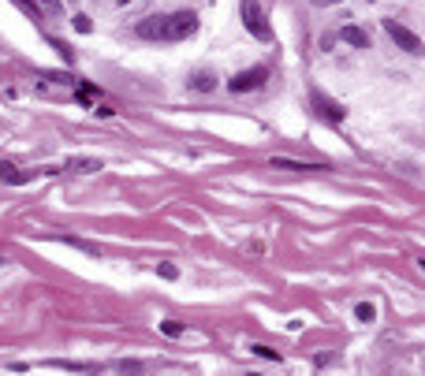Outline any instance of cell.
Masks as SVG:
<instances>
[{"mask_svg":"<svg viewBox=\"0 0 425 376\" xmlns=\"http://www.w3.org/2000/svg\"><path fill=\"white\" fill-rule=\"evenodd\" d=\"M239 15H243V26L254 34L257 41H273V26H269V19H265V12H261L257 0H239Z\"/></svg>","mask_w":425,"mask_h":376,"instance_id":"1","label":"cell"},{"mask_svg":"<svg viewBox=\"0 0 425 376\" xmlns=\"http://www.w3.org/2000/svg\"><path fill=\"white\" fill-rule=\"evenodd\" d=\"M384 34H388V38H392L395 45H399L403 52H411V56H425V41L411 30V26L395 23V19H384Z\"/></svg>","mask_w":425,"mask_h":376,"instance_id":"2","label":"cell"},{"mask_svg":"<svg viewBox=\"0 0 425 376\" xmlns=\"http://www.w3.org/2000/svg\"><path fill=\"white\" fill-rule=\"evenodd\" d=\"M198 34V15L194 12H175L168 15V34H164V41H187Z\"/></svg>","mask_w":425,"mask_h":376,"instance_id":"3","label":"cell"},{"mask_svg":"<svg viewBox=\"0 0 425 376\" xmlns=\"http://www.w3.org/2000/svg\"><path fill=\"white\" fill-rule=\"evenodd\" d=\"M261 82H269V67H246V71H239V75L228 82V90L232 94H254V90H261Z\"/></svg>","mask_w":425,"mask_h":376,"instance_id":"4","label":"cell"},{"mask_svg":"<svg viewBox=\"0 0 425 376\" xmlns=\"http://www.w3.org/2000/svg\"><path fill=\"white\" fill-rule=\"evenodd\" d=\"M310 105H313V112H317L325 123H344V105L339 101H332V97H325L321 90H310Z\"/></svg>","mask_w":425,"mask_h":376,"instance_id":"5","label":"cell"},{"mask_svg":"<svg viewBox=\"0 0 425 376\" xmlns=\"http://www.w3.org/2000/svg\"><path fill=\"white\" fill-rule=\"evenodd\" d=\"M135 34L146 41H164V34H168V15H150V19H142L135 26Z\"/></svg>","mask_w":425,"mask_h":376,"instance_id":"6","label":"cell"},{"mask_svg":"<svg viewBox=\"0 0 425 376\" xmlns=\"http://www.w3.org/2000/svg\"><path fill=\"white\" fill-rule=\"evenodd\" d=\"M63 171L90 176V171H101V160H94V157H68V160H63Z\"/></svg>","mask_w":425,"mask_h":376,"instance_id":"7","label":"cell"},{"mask_svg":"<svg viewBox=\"0 0 425 376\" xmlns=\"http://www.w3.org/2000/svg\"><path fill=\"white\" fill-rule=\"evenodd\" d=\"M339 38H344L347 45H355V49H369V34L362 30V26H344Z\"/></svg>","mask_w":425,"mask_h":376,"instance_id":"8","label":"cell"},{"mask_svg":"<svg viewBox=\"0 0 425 376\" xmlns=\"http://www.w3.org/2000/svg\"><path fill=\"white\" fill-rule=\"evenodd\" d=\"M0 182H12V187H23V182H26V171H19L12 160H0Z\"/></svg>","mask_w":425,"mask_h":376,"instance_id":"9","label":"cell"},{"mask_svg":"<svg viewBox=\"0 0 425 376\" xmlns=\"http://www.w3.org/2000/svg\"><path fill=\"white\" fill-rule=\"evenodd\" d=\"M190 86L198 90V94H209V90H217V79H212L209 71H198V75L190 79Z\"/></svg>","mask_w":425,"mask_h":376,"instance_id":"10","label":"cell"},{"mask_svg":"<svg viewBox=\"0 0 425 376\" xmlns=\"http://www.w3.org/2000/svg\"><path fill=\"white\" fill-rule=\"evenodd\" d=\"M273 168H291V171H317V164H299V160H288V157H276Z\"/></svg>","mask_w":425,"mask_h":376,"instance_id":"11","label":"cell"},{"mask_svg":"<svg viewBox=\"0 0 425 376\" xmlns=\"http://www.w3.org/2000/svg\"><path fill=\"white\" fill-rule=\"evenodd\" d=\"M250 354L257 357H265V362H280V354L273 351V346H265V343H250Z\"/></svg>","mask_w":425,"mask_h":376,"instance_id":"12","label":"cell"},{"mask_svg":"<svg viewBox=\"0 0 425 376\" xmlns=\"http://www.w3.org/2000/svg\"><path fill=\"white\" fill-rule=\"evenodd\" d=\"M355 317H358V320H362V324H369V320H377V309H373V306H369V302H362V306H358V309H355Z\"/></svg>","mask_w":425,"mask_h":376,"instance_id":"13","label":"cell"},{"mask_svg":"<svg viewBox=\"0 0 425 376\" xmlns=\"http://www.w3.org/2000/svg\"><path fill=\"white\" fill-rule=\"evenodd\" d=\"M34 4H38L45 15H57L60 12V0H34Z\"/></svg>","mask_w":425,"mask_h":376,"instance_id":"14","label":"cell"},{"mask_svg":"<svg viewBox=\"0 0 425 376\" xmlns=\"http://www.w3.org/2000/svg\"><path fill=\"white\" fill-rule=\"evenodd\" d=\"M15 4H19V8H23V12H26V15H30V19H38V12H41V8H38V4H34V0H15Z\"/></svg>","mask_w":425,"mask_h":376,"instance_id":"15","label":"cell"},{"mask_svg":"<svg viewBox=\"0 0 425 376\" xmlns=\"http://www.w3.org/2000/svg\"><path fill=\"white\" fill-rule=\"evenodd\" d=\"M75 30H79V34H90V30H94V23H90V15H75Z\"/></svg>","mask_w":425,"mask_h":376,"instance_id":"16","label":"cell"},{"mask_svg":"<svg viewBox=\"0 0 425 376\" xmlns=\"http://www.w3.org/2000/svg\"><path fill=\"white\" fill-rule=\"evenodd\" d=\"M161 332H164V335H183V324H175V320H164Z\"/></svg>","mask_w":425,"mask_h":376,"instance_id":"17","label":"cell"},{"mask_svg":"<svg viewBox=\"0 0 425 376\" xmlns=\"http://www.w3.org/2000/svg\"><path fill=\"white\" fill-rule=\"evenodd\" d=\"M116 369H119V373H142V362H119Z\"/></svg>","mask_w":425,"mask_h":376,"instance_id":"18","label":"cell"},{"mask_svg":"<svg viewBox=\"0 0 425 376\" xmlns=\"http://www.w3.org/2000/svg\"><path fill=\"white\" fill-rule=\"evenodd\" d=\"M157 272H161L164 280H175V276H179V269H175V264H161V269H157Z\"/></svg>","mask_w":425,"mask_h":376,"instance_id":"19","label":"cell"},{"mask_svg":"<svg viewBox=\"0 0 425 376\" xmlns=\"http://www.w3.org/2000/svg\"><path fill=\"white\" fill-rule=\"evenodd\" d=\"M94 97H97L94 86H82V90H79V101H94Z\"/></svg>","mask_w":425,"mask_h":376,"instance_id":"20","label":"cell"},{"mask_svg":"<svg viewBox=\"0 0 425 376\" xmlns=\"http://www.w3.org/2000/svg\"><path fill=\"white\" fill-rule=\"evenodd\" d=\"M313 8H332V4H339V0H310Z\"/></svg>","mask_w":425,"mask_h":376,"instance_id":"21","label":"cell"},{"mask_svg":"<svg viewBox=\"0 0 425 376\" xmlns=\"http://www.w3.org/2000/svg\"><path fill=\"white\" fill-rule=\"evenodd\" d=\"M418 264H422V272H425V258H422V261H418Z\"/></svg>","mask_w":425,"mask_h":376,"instance_id":"22","label":"cell"},{"mask_svg":"<svg viewBox=\"0 0 425 376\" xmlns=\"http://www.w3.org/2000/svg\"><path fill=\"white\" fill-rule=\"evenodd\" d=\"M119 4H131V0H119Z\"/></svg>","mask_w":425,"mask_h":376,"instance_id":"23","label":"cell"},{"mask_svg":"<svg viewBox=\"0 0 425 376\" xmlns=\"http://www.w3.org/2000/svg\"><path fill=\"white\" fill-rule=\"evenodd\" d=\"M0 264H4V258H0Z\"/></svg>","mask_w":425,"mask_h":376,"instance_id":"24","label":"cell"}]
</instances>
